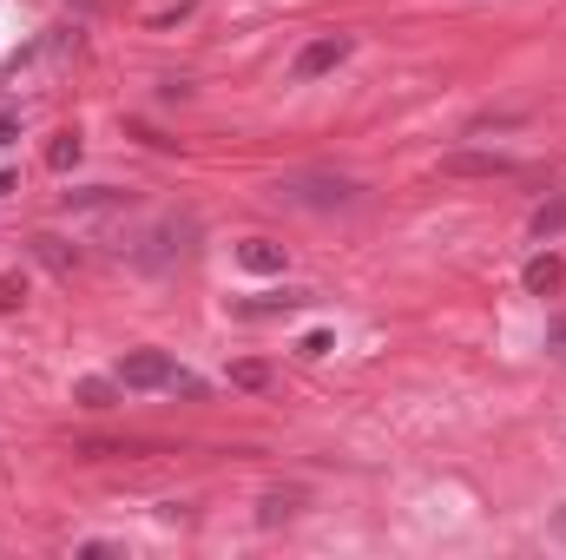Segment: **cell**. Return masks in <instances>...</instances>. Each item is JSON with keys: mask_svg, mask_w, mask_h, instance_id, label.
<instances>
[{"mask_svg": "<svg viewBox=\"0 0 566 560\" xmlns=\"http://www.w3.org/2000/svg\"><path fill=\"white\" fill-rule=\"evenodd\" d=\"M547 350H553V356H566V323H553V330H547Z\"/></svg>", "mask_w": 566, "mask_h": 560, "instance_id": "cell-18", "label": "cell"}, {"mask_svg": "<svg viewBox=\"0 0 566 560\" xmlns=\"http://www.w3.org/2000/svg\"><path fill=\"white\" fill-rule=\"evenodd\" d=\"M27 304V284L20 277H0V310H20Z\"/></svg>", "mask_w": 566, "mask_h": 560, "instance_id": "cell-16", "label": "cell"}, {"mask_svg": "<svg viewBox=\"0 0 566 560\" xmlns=\"http://www.w3.org/2000/svg\"><path fill=\"white\" fill-rule=\"evenodd\" d=\"M237 264L257 271V277H277L283 264H290V251H283L277 238H244V244H237Z\"/></svg>", "mask_w": 566, "mask_h": 560, "instance_id": "cell-7", "label": "cell"}, {"mask_svg": "<svg viewBox=\"0 0 566 560\" xmlns=\"http://www.w3.org/2000/svg\"><path fill=\"white\" fill-rule=\"evenodd\" d=\"M47 165H53V172H73V165H79V132H60V139L47 145Z\"/></svg>", "mask_w": 566, "mask_h": 560, "instance_id": "cell-14", "label": "cell"}, {"mask_svg": "<svg viewBox=\"0 0 566 560\" xmlns=\"http://www.w3.org/2000/svg\"><path fill=\"white\" fill-rule=\"evenodd\" d=\"M33 251L47 257L53 271H73V251H66V244H60V238H33Z\"/></svg>", "mask_w": 566, "mask_h": 560, "instance_id": "cell-15", "label": "cell"}, {"mask_svg": "<svg viewBox=\"0 0 566 560\" xmlns=\"http://www.w3.org/2000/svg\"><path fill=\"white\" fill-rule=\"evenodd\" d=\"M527 231H534L540 244H553V238H560V231H566V192H553L547 205H540L534 218H527Z\"/></svg>", "mask_w": 566, "mask_h": 560, "instance_id": "cell-10", "label": "cell"}, {"mask_svg": "<svg viewBox=\"0 0 566 560\" xmlns=\"http://www.w3.org/2000/svg\"><path fill=\"white\" fill-rule=\"evenodd\" d=\"M330 350H336V343H330V330H310V336L297 343V356H330Z\"/></svg>", "mask_w": 566, "mask_h": 560, "instance_id": "cell-17", "label": "cell"}, {"mask_svg": "<svg viewBox=\"0 0 566 560\" xmlns=\"http://www.w3.org/2000/svg\"><path fill=\"white\" fill-rule=\"evenodd\" d=\"M73 396L86 402V409H112V402H119V376H112V383H99V376H86V383H79Z\"/></svg>", "mask_w": 566, "mask_h": 560, "instance_id": "cell-11", "label": "cell"}, {"mask_svg": "<svg viewBox=\"0 0 566 560\" xmlns=\"http://www.w3.org/2000/svg\"><path fill=\"white\" fill-rule=\"evenodd\" d=\"M277 198L283 205H297V211H349L362 198V185L349 172H283Z\"/></svg>", "mask_w": 566, "mask_h": 560, "instance_id": "cell-1", "label": "cell"}, {"mask_svg": "<svg viewBox=\"0 0 566 560\" xmlns=\"http://www.w3.org/2000/svg\"><path fill=\"white\" fill-rule=\"evenodd\" d=\"M441 172H448V178H514L520 159H514V152H474V145H461V152L441 159Z\"/></svg>", "mask_w": 566, "mask_h": 560, "instance_id": "cell-5", "label": "cell"}, {"mask_svg": "<svg viewBox=\"0 0 566 560\" xmlns=\"http://www.w3.org/2000/svg\"><path fill=\"white\" fill-rule=\"evenodd\" d=\"M303 508V495L297 488H290V495H264V508H257V521H264V528H277V521H290V514Z\"/></svg>", "mask_w": 566, "mask_h": 560, "instance_id": "cell-12", "label": "cell"}, {"mask_svg": "<svg viewBox=\"0 0 566 560\" xmlns=\"http://www.w3.org/2000/svg\"><path fill=\"white\" fill-rule=\"evenodd\" d=\"M520 284L534 290V297H553V290L566 284V264L553 251H540V257H527V271H520Z\"/></svg>", "mask_w": 566, "mask_h": 560, "instance_id": "cell-8", "label": "cell"}, {"mask_svg": "<svg viewBox=\"0 0 566 560\" xmlns=\"http://www.w3.org/2000/svg\"><path fill=\"white\" fill-rule=\"evenodd\" d=\"M191 244H198V224H191V218H165L158 231H145V238L132 244V264H145V271H165V264H178Z\"/></svg>", "mask_w": 566, "mask_h": 560, "instance_id": "cell-3", "label": "cell"}, {"mask_svg": "<svg viewBox=\"0 0 566 560\" xmlns=\"http://www.w3.org/2000/svg\"><path fill=\"white\" fill-rule=\"evenodd\" d=\"M14 132H20V126H14V112H0V145H14Z\"/></svg>", "mask_w": 566, "mask_h": 560, "instance_id": "cell-19", "label": "cell"}, {"mask_svg": "<svg viewBox=\"0 0 566 560\" xmlns=\"http://www.w3.org/2000/svg\"><path fill=\"white\" fill-rule=\"evenodd\" d=\"M231 389H270V363H257V356L231 363Z\"/></svg>", "mask_w": 566, "mask_h": 560, "instance_id": "cell-13", "label": "cell"}, {"mask_svg": "<svg viewBox=\"0 0 566 560\" xmlns=\"http://www.w3.org/2000/svg\"><path fill=\"white\" fill-rule=\"evenodd\" d=\"M119 389H178V396H205V383L185 376L165 350H132L126 363H119Z\"/></svg>", "mask_w": 566, "mask_h": 560, "instance_id": "cell-2", "label": "cell"}, {"mask_svg": "<svg viewBox=\"0 0 566 560\" xmlns=\"http://www.w3.org/2000/svg\"><path fill=\"white\" fill-rule=\"evenodd\" d=\"M553 534H560V541H566V508H560V514H553Z\"/></svg>", "mask_w": 566, "mask_h": 560, "instance_id": "cell-20", "label": "cell"}, {"mask_svg": "<svg viewBox=\"0 0 566 560\" xmlns=\"http://www.w3.org/2000/svg\"><path fill=\"white\" fill-rule=\"evenodd\" d=\"M349 53H356V40H349V33H316L310 47H303L297 60H290V80H297V86H310V80H323V73H336V66L349 60Z\"/></svg>", "mask_w": 566, "mask_h": 560, "instance_id": "cell-4", "label": "cell"}, {"mask_svg": "<svg viewBox=\"0 0 566 560\" xmlns=\"http://www.w3.org/2000/svg\"><path fill=\"white\" fill-rule=\"evenodd\" d=\"M73 7H79V14H93V7H106V0H73Z\"/></svg>", "mask_w": 566, "mask_h": 560, "instance_id": "cell-21", "label": "cell"}, {"mask_svg": "<svg viewBox=\"0 0 566 560\" xmlns=\"http://www.w3.org/2000/svg\"><path fill=\"white\" fill-rule=\"evenodd\" d=\"M316 304V290H264V297H244L237 304V317H290V310H310Z\"/></svg>", "mask_w": 566, "mask_h": 560, "instance_id": "cell-6", "label": "cell"}, {"mask_svg": "<svg viewBox=\"0 0 566 560\" xmlns=\"http://www.w3.org/2000/svg\"><path fill=\"white\" fill-rule=\"evenodd\" d=\"M132 192H112V185H86V192H66L60 211H126Z\"/></svg>", "mask_w": 566, "mask_h": 560, "instance_id": "cell-9", "label": "cell"}]
</instances>
